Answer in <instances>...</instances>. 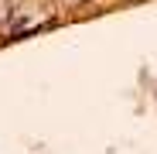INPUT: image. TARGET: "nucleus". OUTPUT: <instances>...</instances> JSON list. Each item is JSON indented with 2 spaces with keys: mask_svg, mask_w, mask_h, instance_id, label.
Here are the masks:
<instances>
[{
  "mask_svg": "<svg viewBox=\"0 0 157 154\" xmlns=\"http://www.w3.org/2000/svg\"><path fill=\"white\" fill-rule=\"evenodd\" d=\"M55 21V7L48 0H24V4L14 7L10 21L4 24V34L10 38H21V34H31V31H41Z\"/></svg>",
  "mask_w": 157,
  "mask_h": 154,
  "instance_id": "obj_1",
  "label": "nucleus"
},
{
  "mask_svg": "<svg viewBox=\"0 0 157 154\" xmlns=\"http://www.w3.org/2000/svg\"><path fill=\"white\" fill-rule=\"evenodd\" d=\"M14 7H17L14 0H0V31H4V24L10 21V14H14Z\"/></svg>",
  "mask_w": 157,
  "mask_h": 154,
  "instance_id": "obj_2",
  "label": "nucleus"
},
{
  "mask_svg": "<svg viewBox=\"0 0 157 154\" xmlns=\"http://www.w3.org/2000/svg\"><path fill=\"white\" fill-rule=\"evenodd\" d=\"M65 7H82V4H89V0H62Z\"/></svg>",
  "mask_w": 157,
  "mask_h": 154,
  "instance_id": "obj_3",
  "label": "nucleus"
}]
</instances>
